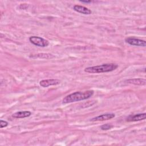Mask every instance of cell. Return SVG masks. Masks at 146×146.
Listing matches in <instances>:
<instances>
[{"label": "cell", "instance_id": "cell-10", "mask_svg": "<svg viewBox=\"0 0 146 146\" xmlns=\"http://www.w3.org/2000/svg\"><path fill=\"white\" fill-rule=\"evenodd\" d=\"M31 113L30 111H19L13 114L12 116L15 118H24L26 117H29L31 115Z\"/></svg>", "mask_w": 146, "mask_h": 146}, {"label": "cell", "instance_id": "cell-14", "mask_svg": "<svg viewBox=\"0 0 146 146\" xmlns=\"http://www.w3.org/2000/svg\"><path fill=\"white\" fill-rule=\"evenodd\" d=\"M82 2H84V3H90L91 1H81Z\"/></svg>", "mask_w": 146, "mask_h": 146}, {"label": "cell", "instance_id": "cell-12", "mask_svg": "<svg viewBox=\"0 0 146 146\" xmlns=\"http://www.w3.org/2000/svg\"><path fill=\"white\" fill-rule=\"evenodd\" d=\"M113 127V125L110 124H103L100 127V128L102 130H108L110 129L111 128H112Z\"/></svg>", "mask_w": 146, "mask_h": 146}, {"label": "cell", "instance_id": "cell-13", "mask_svg": "<svg viewBox=\"0 0 146 146\" xmlns=\"http://www.w3.org/2000/svg\"><path fill=\"white\" fill-rule=\"evenodd\" d=\"M7 125H8V123L6 121L1 120V121H0V127L1 128H3V127H6Z\"/></svg>", "mask_w": 146, "mask_h": 146}, {"label": "cell", "instance_id": "cell-8", "mask_svg": "<svg viewBox=\"0 0 146 146\" xmlns=\"http://www.w3.org/2000/svg\"><path fill=\"white\" fill-rule=\"evenodd\" d=\"M125 83L135 85H145L146 84V80L141 78L129 79L125 80Z\"/></svg>", "mask_w": 146, "mask_h": 146}, {"label": "cell", "instance_id": "cell-9", "mask_svg": "<svg viewBox=\"0 0 146 146\" xmlns=\"http://www.w3.org/2000/svg\"><path fill=\"white\" fill-rule=\"evenodd\" d=\"M74 10L78 13H80L83 14H86V15L91 14L92 13L91 10H90L88 8L83 6H80V5H75L74 6Z\"/></svg>", "mask_w": 146, "mask_h": 146}, {"label": "cell", "instance_id": "cell-1", "mask_svg": "<svg viewBox=\"0 0 146 146\" xmlns=\"http://www.w3.org/2000/svg\"><path fill=\"white\" fill-rule=\"evenodd\" d=\"M93 94H94V91L92 90H88L84 92H81V91L75 92L64 97L63 99L62 103L66 104V103H70L72 102L87 99L90 98L91 96H92Z\"/></svg>", "mask_w": 146, "mask_h": 146}, {"label": "cell", "instance_id": "cell-7", "mask_svg": "<svg viewBox=\"0 0 146 146\" xmlns=\"http://www.w3.org/2000/svg\"><path fill=\"white\" fill-rule=\"evenodd\" d=\"M146 118V113H138L134 115H129L127 118V121H137L144 120Z\"/></svg>", "mask_w": 146, "mask_h": 146}, {"label": "cell", "instance_id": "cell-3", "mask_svg": "<svg viewBox=\"0 0 146 146\" xmlns=\"http://www.w3.org/2000/svg\"><path fill=\"white\" fill-rule=\"evenodd\" d=\"M29 40L30 42L37 46L39 47H46L48 45L49 42L47 40L39 37V36H32L29 38Z\"/></svg>", "mask_w": 146, "mask_h": 146}, {"label": "cell", "instance_id": "cell-11", "mask_svg": "<svg viewBox=\"0 0 146 146\" xmlns=\"http://www.w3.org/2000/svg\"><path fill=\"white\" fill-rule=\"evenodd\" d=\"M30 58H41V59H51L54 58L55 56L48 53H40V54H35L33 55H30Z\"/></svg>", "mask_w": 146, "mask_h": 146}, {"label": "cell", "instance_id": "cell-5", "mask_svg": "<svg viewBox=\"0 0 146 146\" xmlns=\"http://www.w3.org/2000/svg\"><path fill=\"white\" fill-rule=\"evenodd\" d=\"M60 83V81L56 79H44L40 81L39 84L42 87H47L50 86L58 85Z\"/></svg>", "mask_w": 146, "mask_h": 146}, {"label": "cell", "instance_id": "cell-6", "mask_svg": "<svg viewBox=\"0 0 146 146\" xmlns=\"http://www.w3.org/2000/svg\"><path fill=\"white\" fill-rule=\"evenodd\" d=\"M115 116V115L113 113H104L96 117H93L91 119V121H104L111 119Z\"/></svg>", "mask_w": 146, "mask_h": 146}, {"label": "cell", "instance_id": "cell-4", "mask_svg": "<svg viewBox=\"0 0 146 146\" xmlns=\"http://www.w3.org/2000/svg\"><path fill=\"white\" fill-rule=\"evenodd\" d=\"M125 41L126 43L132 46H142V47H145L146 46V42L145 40L140 39H138L133 36L126 38L125 39Z\"/></svg>", "mask_w": 146, "mask_h": 146}, {"label": "cell", "instance_id": "cell-2", "mask_svg": "<svg viewBox=\"0 0 146 146\" xmlns=\"http://www.w3.org/2000/svg\"><path fill=\"white\" fill-rule=\"evenodd\" d=\"M118 67V65L115 63H106L102 65L86 67L84 71L91 74H98L102 72H111L116 70Z\"/></svg>", "mask_w": 146, "mask_h": 146}]
</instances>
